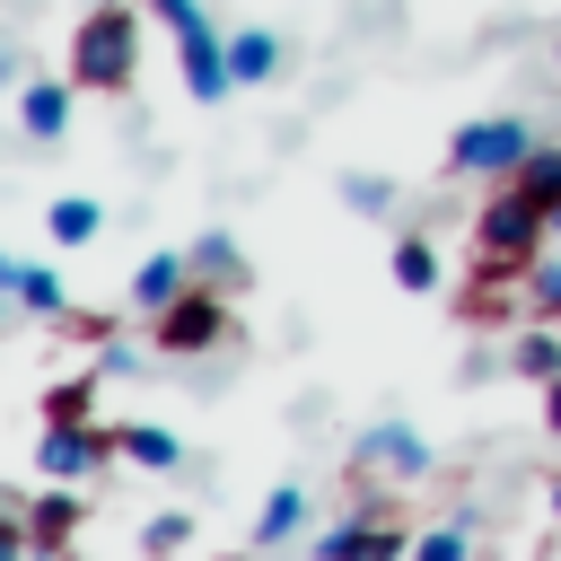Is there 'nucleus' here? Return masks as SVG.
<instances>
[{
	"mask_svg": "<svg viewBox=\"0 0 561 561\" xmlns=\"http://www.w3.org/2000/svg\"><path fill=\"white\" fill-rule=\"evenodd\" d=\"M394 289H412V298L438 289V254H430V237H403V245H394Z\"/></svg>",
	"mask_w": 561,
	"mask_h": 561,
	"instance_id": "f3484780",
	"label": "nucleus"
},
{
	"mask_svg": "<svg viewBox=\"0 0 561 561\" xmlns=\"http://www.w3.org/2000/svg\"><path fill=\"white\" fill-rule=\"evenodd\" d=\"M517 184H526L535 202H561V149H552V140H535V149H526V167H517Z\"/></svg>",
	"mask_w": 561,
	"mask_h": 561,
	"instance_id": "6ab92c4d",
	"label": "nucleus"
},
{
	"mask_svg": "<svg viewBox=\"0 0 561 561\" xmlns=\"http://www.w3.org/2000/svg\"><path fill=\"white\" fill-rule=\"evenodd\" d=\"M316 561H412V535L394 517H342L316 535Z\"/></svg>",
	"mask_w": 561,
	"mask_h": 561,
	"instance_id": "423d86ee",
	"label": "nucleus"
},
{
	"mask_svg": "<svg viewBox=\"0 0 561 561\" xmlns=\"http://www.w3.org/2000/svg\"><path fill=\"white\" fill-rule=\"evenodd\" d=\"M342 202H351V210H386L394 184H386V175H342Z\"/></svg>",
	"mask_w": 561,
	"mask_h": 561,
	"instance_id": "5701e85b",
	"label": "nucleus"
},
{
	"mask_svg": "<svg viewBox=\"0 0 561 561\" xmlns=\"http://www.w3.org/2000/svg\"><path fill=\"white\" fill-rule=\"evenodd\" d=\"M79 517H88V500H79V491H35V500L18 508V526H26V543H35V552H61V543L79 535Z\"/></svg>",
	"mask_w": 561,
	"mask_h": 561,
	"instance_id": "0eeeda50",
	"label": "nucleus"
},
{
	"mask_svg": "<svg viewBox=\"0 0 561 561\" xmlns=\"http://www.w3.org/2000/svg\"><path fill=\"white\" fill-rule=\"evenodd\" d=\"M351 473H359V482H421V473H430V438H421L412 421H368V430L351 438Z\"/></svg>",
	"mask_w": 561,
	"mask_h": 561,
	"instance_id": "7ed1b4c3",
	"label": "nucleus"
},
{
	"mask_svg": "<svg viewBox=\"0 0 561 561\" xmlns=\"http://www.w3.org/2000/svg\"><path fill=\"white\" fill-rule=\"evenodd\" d=\"M0 280H9V298H18L26 316H70V289H61L44 263H0Z\"/></svg>",
	"mask_w": 561,
	"mask_h": 561,
	"instance_id": "9d476101",
	"label": "nucleus"
},
{
	"mask_svg": "<svg viewBox=\"0 0 561 561\" xmlns=\"http://www.w3.org/2000/svg\"><path fill=\"white\" fill-rule=\"evenodd\" d=\"M18 131L26 140H61L70 131V88L61 79H26L18 88Z\"/></svg>",
	"mask_w": 561,
	"mask_h": 561,
	"instance_id": "6e6552de",
	"label": "nucleus"
},
{
	"mask_svg": "<svg viewBox=\"0 0 561 561\" xmlns=\"http://www.w3.org/2000/svg\"><path fill=\"white\" fill-rule=\"evenodd\" d=\"M465 543H473V517H447V526L412 535V561H465Z\"/></svg>",
	"mask_w": 561,
	"mask_h": 561,
	"instance_id": "aec40b11",
	"label": "nucleus"
},
{
	"mask_svg": "<svg viewBox=\"0 0 561 561\" xmlns=\"http://www.w3.org/2000/svg\"><path fill=\"white\" fill-rule=\"evenodd\" d=\"M44 228H53V245H88V237L105 228V210H96L88 193H61V202L44 210Z\"/></svg>",
	"mask_w": 561,
	"mask_h": 561,
	"instance_id": "2eb2a0df",
	"label": "nucleus"
},
{
	"mask_svg": "<svg viewBox=\"0 0 561 561\" xmlns=\"http://www.w3.org/2000/svg\"><path fill=\"white\" fill-rule=\"evenodd\" d=\"M88 394H96V377H70V386H53V394H44V421H88Z\"/></svg>",
	"mask_w": 561,
	"mask_h": 561,
	"instance_id": "4be33fe9",
	"label": "nucleus"
},
{
	"mask_svg": "<svg viewBox=\"0 0 561 561\" xmlns=\"http://www.w3.org/2000/svg\"><path fill=\"white\" fill-rule=\"evenodd\" d=\"M298 526H307V491H289V482H280V491H272V500L254 508V552H272V543H289Z\"/></svg>",
	"mask_w": 561,
	"mask_h": 561,
	"instance_id": "f8f14e48",
	"label": "nucleus"
},
{
	"mask_svg": "<svg viewBox=\"0 0 561 561\" xmlns=\"http://www.w3.org/2000/svg\"><path fill=\"white\" fill-rule=\"evenodd\" d=\"M508 368H517V377H535V386H552V377H561V333H552V324H535V333L508 351Z\"/></svg>",
	"mask_w": 561,
	"mask_h": 561,
	"instance_id": "dca6fc26",
	"label": "nucleus"
},
{
	"mask_svg": "<svg viewBox=\"0 0 561 561\" xmlns=\"http://www.w3.org/2000/svg\"><path fill=\"white\" fill-rule=\"evenodd\" d=\"M193 272H202L210 289H228V298H237V289H245V254H237V237H219V228H210V237L193 245Z\"/></svg>",
	"mask_w": 561,
	"mask_h": 561,
	"instance_id": "ddd939ff",
	"label": "nucleus"
},
{
	"mask_svg": "<svg viewBox=\"0 0 561 561\" xmlns=\"http://www.w3.org/2000/svg\"><path fill=\"white\" fill-rule=\"evenodd\" d=\"M140 9H149L158 26H175V35H184V26H202V0H140Z\"/></svg>",
	"mask_w": 561,
	"mask_h": 561,
	"instance_id": "b1692460",
	"label": "nucleus"
},
{
	"mask_svg": "<svg viewBox=\"0 0 561 561\" xmlns=\"http://www.w3.org/2000/svg\"><path fill=\"white\" fill-rule=\"evenodd\" d=\"M526 149H535V131H526L517 114H473V123L447 140V167H456V175H491V184H500V175H517V167H526Z\"/></svg>",
	"mask_w": 561,
	"mask_h": 561,
	"instance_id": "f03ea898",
	"label": "nucleus"
},
{
	"mask_svg": "<svg viewBox=\"0 0 561 561\" xmlns=\"http://www.w3.org/2000/svg\"><path fill=\"white\" fill-rule=\"evenodd\" d=\"M149 342H158V351H210V342H228V289L193 280L175 307L149 316Z\"/></svg>",
	"mask_w": 561,
	"mask_h": 561,
	"instance_id": "20e7f679",
	"label": "nucleus"
},
{
	"mask_svg": "<svg viewBox=\"0 0 561 561\" xmlns=\"http://www.w3.org/2000/svg\"><path fill=\"white\" fill-rule=\"evenodd\" d=\"M526 307H535L543 324H561V263H535V272H526Z\"/></svg>",
	"mask_w": 561,
	"mask_h": 561,
	"instance_id": "412c9836",
	"label": "nucleus"
},
{
	"mask_svg": "<svg viewBox=\"0 0 561 561\" xmlns=\"http://www.w3.org/2000/svg\"><path fill=\"white\" fill-rule=\"evenodd\" d=\"M193 289V254H149L140 272H131V307L140 316H158V307H175Z\"/></svg>",
	"mask_w": 561,
	"mask_h": 561,
	"instance_id": "1a4fd4ad",
	"label": "nucleus"
},
{
	"mask_svg": "<svg viewBox=\"0 0 561 561\" xmlns=\"http://www.w3.org/2000/svg\"><path fill=\"white\" fill-rule=\"evenodd\" d=\"M552 228H561V202H552Z\"/></svg>",
	"mask_w": 561,
	"mask_h": 561,
	"instance_id": "bb28decb",
	"label": "nucleus"
},
{
	"mask_svg": "<svg viewBox=\"0 0 561 561\" xmlns=\"http://www.w3.org/2000/svg\"><path fill=\"white\" fill-rule=\"evenodd\" d=\"M131 70H140V18H131V0H96V9L70 26V88L123 96Z\"/></svg>",
	"mask_w": 561,
	"mask_h": 561,
	"instance_id": "f257e3e1",
	"label": "nucleus"
},
{
	"mask_svg": "<svg viewBox=\"0 0 561 561\" xmlns=\"http://www.w3.org/2000/svg\"><path fill=\"white\" fill-rule=\"evenodd\" d=\"M105 456H123V447H114V430H96V421H53V430L35 438V473H44V482H88Z\"/></svg>",
	"mask_w": 561,
	"mask_h": 561,
	"instance_id": "39448f33",
	"label": "nucleus"
},
{
	"mask_svg": "<svg viewBox=\"0 0 561 561\" xmlns=\"http://www.w3.org/2000/svg\"><path fill=\"white\" fill-rule=\"evenodd\" d=\"M184 543H193V517H184V508H167V517L140 526V552H149V561H175Z\"/></svg>",
	"mask_w": 561,
	"mask_h": 561,
	"instance_id": "a211bd4d",
	"label": "nucleus"
},
{
	"mask_svg": "<svg viewBox=\"0 0 561 561\" xmlns=\"http://www.w3.org/2000/svg\"><path fill=\"white\" fill-rule=\"evenodd\" d=\"M552 517H561V482H552Z\"/></svg>",
	"mask_w": 561,
	"mask_h": 561,
	"instance_id": "a878e982",
	"label": "nucleus"
},
{
	"mask_svg": "<svg viewBox=\"0 0 561 561\" xmlns=\"http://www.w3.org/2000/svg\"><path fill=\"white\" fill-rule=\"evenodd\" d=\"M114 447H123V465H140V473H167L184 447H175V430H158V421H114Z\"/></svg>",
	"mask_w": 561,
	"mask_h": 561,
	"instance_id": "9b49d317",
	"label": "nucleus"
},
{
	"mask_svg": "<svg viewBox=\"0 0 561 561\" xmlns=\"http://www.w3.org/2000/svg\"><path fill=\"white\" fill-rule=\"evenodd\" d=\"M228 61H237V79H272L280 70V35L272 26H237L228 35Z\"/></svg>",
	"mask_w": 561,
	"mask_h": 561,
	"instance_id": "4468645a",
	"label": "nucleus"
},
{
	"mask_svg": "<svg viewBox=\"0 0 561 561\" xmlns=\"http://www.w3.org/2000/svg\"><path fill=\"white\" fill-rule=\"evenodd\" d=\"M543 430H561V377L543 386Z\"/></svg>",
	"mask_w": 561,
	"mask_h": 561,
	"instance_id": "393cba45",
	"label": "nucleus"
}]
</instances>
